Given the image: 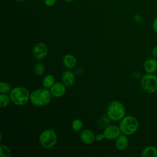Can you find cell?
Masks as SVG:
<instances>
[{"instance_id": "13", "label": "cell", "mask_w": 157, "mask_h": 157, "mask_svg": "<svg viewBox=\"0 0 157 157\" xmlns=\"http://www.w3.org/2000/svg\"><path fill=\"white\" fill-rule=\"evenodd\" d=\"M63 63L66 68L72 69L76 65L77 59L74 55L71 54H66L63 56Z\"/></svg>"}, {"instance_id": "25", "label": "cell", "mask_w": 157, "mask_h": 157, "mask_svg": "<svg viewBox=\"0 0 157 157\" xmlns=\"http://www.w3.org/2000/svg\"><path fill=\"white\" fill-rule=\"evenodd\" d=\"M151 54L155 58H157V46L153 48L151 50Z\"/></svg>"}, {"instance_id": "18", "label": "cell", "mask_w": 157, "mask_h": 157, "mask_svg": "<svg viewBox=\"0 0 157 157\" xmlns=\"http://www.w3.org/2000/svg\"><path fill=\"white\" fill-rule=\"evenodd\" d=\"M0 156L1 157H10L12 156L11 150L6 145L1 144L0 146Z\"/></svg>"}, {"instance_id": "8", "label": "cell", "mask_w": 157, "mask_h": 157, "mask_svg": "<svg viewBox=\"0 0 157 157\" xmlns=\"http://www.w3.org/2000/svg\"><path fill=\"white\" fill-rule=\"evenodd\" d=\"M121 132L119 126L112 124L106 126L103 134L105 139L108 140H114L117 139V137L121 134Z\"/></svg>"}, {"instance_id": "3", "label": "cell", "mask_w": 157, "mask_h": 157, "mask_svg": "<svg viewBox=\"0 0 157 157\" xmlns=\"http://www.w3.org/2000/svg\"><path fill=\"white\" fill-rule=\"evenodd\" d=\"M10 98L12 102L15 105H23L29 100L30 93L25 87L16 86L11 90Z\"/></svg>"}, {"instance_id": "21", "label": "cell", "mask_w": 157, "mask_h": 157, "mask_svg": "<svg viewBox=\"0 0 157 157\" xmlns=\"http://www.w3.org/2000/svg\"><path fill=\"white\" fill-rule=\"evenodd\" d=\"M11 86L7 82H1L0 83V93H8L11 91Z\"/></svg>"}, {"instance_id": "17", "label": "cell", "mask_w": 157, "mask_h": 157, "mask_svg": "<svg viewBox=\"0 0 157 157\" xmlns=\"http://www.w3.org/2000/svg\"><path fill=\"white\" fill-rule=\"evenodd\" d=\"M10 100V96L6 93H1L0 94V107L1 108L6 107L9 104Z\"/></svg>"}, {"instance_id": "27", "label": "cell", "mask_w": 157, "mask_h": 157, "mask_svg": "<svg viewBox=\"0 0 157 157\" xmlns=\"http://www.w3.org/2000/svg\"><path fill=\"white\" fill-rule=\"evenodd\" d=\"M63 1H66V2H72L74 0H63Z\"/></svg>"}, {"instance_id": "7", "label": "cell", "mask_w": 157, "mask_h": 157, "mask_svg": "<svg viewBox=\"0 0 157 157\" xmlns=\"http://www.w3.org/2000/svg\"><path fill=\"white\" fill-rule=\"evenodd\" d=\"M48 53V48L47 45L43 42L36 43L33 49V56L39 60L44 59Z\"/></svg>"}, {"instance_id": "28", "label": "cell", "mask_w": 157, "mask_h": 157, "mask_svg": "<svg viewBox=\"0 0 157 157\" xmlns=\"http://www.w3.org/2000/svg\"><path fill=\"white\" fill-rule=\"evenodd\" d=\"M16 1L18 2H22V1H24L25 0H16Z\"/></svg>"}, {"instance_id": "6", "label": "cell", "mask_w": 157, "mask_h": 157, "mask_svg": "<svg viewBox=\"0 0 157 157\" xmlns=\"http://www.w3.org/2000/svg\"><path fill=\"white\" fill-rule=\"evenodd\" d=\"M141 86L146 93H155L157 90V77L148 73L144 75L141 79Z\"/></svg>"}, {"instance_id": "1", "label": "cell", "mask_w": 157, "mask_h": 157, "mask_svg": "<svg viewBox=\"0 0 157 157\" xmlns=\"http://www.w3.org/2000/svg\"><path fill=\"white\" fill-rule=\"evenodd\" d=\"M52 96L50 91L47 88H39L33 91L30 93L29 101L33 105L42 107L50 103Z\"/></svg>"}, {"instance_id": "23", "label": "cell", "mask_w": 157, "mask_h": 157, "mask_svg": "<svg viewBox=\"0 0 157 157\" xmlns=\"http://www.w3.org/2000/svg\"><path fill=\"white\" fill-rule=\"evenodd\" d=\"M152 28L153 31L157 33V17L154 19L153 23H152Z\"/></svg>"}, {"instance_id": "5", "label": "cell", "mask_w": 157, "mask_h": 157, "mask_svg": "<svg viewBox=\"0 0 157 157\" xmlns=\"http://www.w3.org/2000/svg\"><path fill=\"white\" fill-rule=\"evenodd\" d=\"M39 143L45 148L53 147L57 142V136L53 128L43 131L39 136Z\"/></svg>"}, {"instance_id": "9", "label": "cell", "mask_w": 157, "mask_h": 157, "mask_svg": "<svg viewBox=\"0 0 157 157\" xmlns=\"http://www.w3.org/2000/svg\"><path fill=\"white\" fill-rule=\"evenodd\" d=\"M65 85L63 82H56L50 88V92L53 96L55 98H61L66 93Z\"/></svg>"}, {"instance_id": "20", "label": "cell", "mask_w": 157, "mask_h": 157, "mask_svg": "<svg viewBox=\"0 0 157 157\" xmlns=\"http://www.w3.org/2000/svg\"><path fill=\"white\" fill-rule=\"evenodd\" d=\"M71 126L74 131L78 132L82 129L83 127V123L79 119H75L72 121Z\"/></svg>"}, {"instance_id": "12", "label": "cell", "mask_w": 157, "mask_h": 157, "mask_svg": "<svg viewBox=\"0 0 157 157\" xmlns=\"http://www.w3.org/2000/svg\"><path fill=\"white\" fill-rule=\"evenodd\" d=\"M144 68L147 73H154L157 70V61L153 58L147 59L144 64Z\"/></svg>"}, {"instance_id": "24", "label": "cell", "mask_w": 157, "mask_h": 157, "mask_svg": "<svg viewBox=\"0 0 157 157\" xmlns=\"http://www.w3.org/2000/svg\"><path fill=\"white\" fill-rule=\"evenodd\" d=\"M105 138V136L104 135V134H97L96 136H95V140L96 141H101L102 140H103Z\"/></svg>"}, {"instance_id": "15", "label": "cell", "mask_w": 157, "mask_h": 157, "mask_svg": "<svg viewBox=\"0 0 157 157\" xmlns=\"http://www.w3.org/2000/svg\"><path fill=\"white\" fill-rule=\"evenodd\" d=\"M141 156L142 157H156L157 149L153 146H148L142 150Z\"/></svg>"}, {"instance_id": "2", "label": "cell", "mask_w": 157, "mask_h": 157, "mask_svg": "<svg viewBox=\"0 0 157 157\" xmlns=\"http://www.w3.org/2000/svg\"><path fill=\"white\" fill-rule=\"evenodd\" d=\"M126 109L124 105L118 101H111L107 109V115L110 120H121L125 115Z\"/></svg>"}, {"instance_id": "11", "label": "cell", "mask_w": 157, "mask_h": 157, "mask_svg": "<svg viewBox=\"0 0 157 157\" xmlns=\"http://www.w3.org/2000/svg\"><path fill=\"white\" fill-rule=\"evenodd\" d=\"M61 78L63 83L67 86L72 85L75 82V75L73 72L70 70H66L63 71Z\"/></svg>"}, {"instance_id": "16", "label": "cell", "mask_w": 157, "mask_h": 157, "mask_svg": "<svg viewBox=\"0 0 157 157\" xmlns=\"http://www.w3.org/2000/svg\"><path fill=\"white\" fill-rule=\"evenodd\" d=\"M55 83L54 76L52 74H48L42 80V85L45 88H51Z\"/></svg>"}, {"instance_id": "29", "label": "cell", "mask_w": 157, "mask_h": 157, "mask_svg": "<svg viewBox=\"0 0 157 157\" xmlns=\"http://www.w3.org/2000/svg\"><path fill=\"white\" fill-rule=\"evenodd\" d=\"M156 8H157V4H156Z\"/></svg>"}, {"instance_id": "10", "label": "cell", "mask_w": 157, "mask_h": 157, "mask_svg": "<svg viewBox=\"0 0 157 157\" xmlns=\"http://www.w3.org/2000/svg\"><path fill=\"white\" fill-rule=\"evenodd\" d=\"M80 138L82 142L86 145L93 144L95 140V136L92 131L85 129H83L80 134Z\"/></svg>"}, {"instance_id": "22", "label": "cell", "mask_w": 157, "mask_h": 157, "mask_svg": "<svg viewBox=\"0 0 157 157\" xmlns=\"http://www.w3.org/2000/svg\"><path fill=\"white\" fill-rule=\"evenodd\" d=\"M56 2V0H44L45 4L48 7L53 6Z\"/></svg>"}, {"instance_id": "4", "label": "cell", "mask_w": 157, "mask_h": 157, "mask_svg": "<svg viewBox=\"0 0 157 157\" xmlns=\"http://www.w3.org/2000/svg\"><path fill=\"white\" fill-rule=\"evenodd\" d=\"M139 121L137 119L131 115L124 116L119 124L121 132L125 135H132L134 134L139 128Z\"/></svg>"}, {"instance_id": "14", "label": "cell", "mask_w": 157, "mask_h": 157, "mask_svg": "<svg viewBox=\"0 0 157 157\" xmlns=\"http://www.w3.org/2000/svg\"><path fill=\"white\" fill-rule=\"evenodd\" d=\"M125 134L120 135L116 139L115 146L119 150H125L128 145V139Z\"/></svg>"}, {"instance_id": "26", "label": "cell", "mask_w": 157, "mask_h": 157, "mask_svg": "<svg viewBox=\"0 0 157 157\" xmlns=\"http://www.w3.org/2000/svg\"><path fill=\"white\" fill-rule=\"evenodd\" d=\"M134 18L135 21H137V22H139H139L141 21V17H140L139 15H136Z\"/></svg>"}, {"instance_id": "19", "label": "cell", "mask_w": 157, "mask_h": 157, "mask_svg": "<svg viewBox=\"0 0 157 157\" xmlns=\"http://www.w3.org/2000/svg\"><path fill=\"white\" fill-rule=\"evenodd\" d=\"M34 71L35 74L37 75H39V76L42 75L45 72V66H44V64L42 63H37L34 66Z\"/></svg>"}]
</instances>
